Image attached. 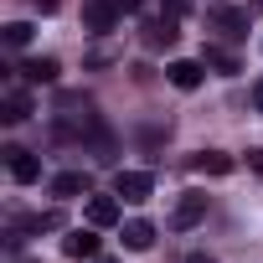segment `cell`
Segmentation results:
<instances>
[{
  "mask_svg": "<svg viewBox=\"0 0 263 263\" xmlns=\"http://www.w3.org/2000/svg\"><path fill=\"white\" fill-rule=\"evenodd\" d=\"M57 227H62L57 212H42V217H21L16 222V232H57Z\"/></svg>",
  "mask_w": 263,
  "mask_h": 263,
  "instance_id": "cell-15",
  "label": "cell"
},
{
  "mask_svg": "<svg viewBox=\"0 0 263 263\" xmlns=\"http://www.w3.org/2000/svg\"><path fill=\"white\" fill-rule=\"evenodd\" d=\"M52 196H88V176H83V171H62V176H52Z\"/></svg>",
  "mask_w": 263,
  "mask_h": 263,
  "instance_id": "cell-12",
  "label": "cell"
},
{
  "mask_svg": "<svg viewBox=\"0 0 263 263\" xmlns=\"http://www.w3.org/2000/svg\"><path fill=\"white\" fill-rule=\"evenodd\" d=\"M98 263H114V258H98Z\"/></svg>",
  "mask_w": 263,
  "mask_h": 263,
  "instance_id": "cell-24",
  "label": "cell"
},
{
  "mask_svg": "<svg viewBox=\"0 0 263 263\" xmlns=\"http://www.w3.org/2000/svg\"><path fill=\"white\" fill-rule=\"evenodd\" d=\"M206 21L222 36H248V11H237V6H206Z\"/></svg>",
  "mask_w": 263,
  "mask_h": 263,
  "instance_id": "cell-4",
  "label": "cell"
},
{
  "mask_svg": "<svg viewBox=\"0 0 263 263\" xmlns=\"http://www.w3.org/2000/svg\"><path fill=\"white\" fill-rule=\"evenodd\" d=\"M57 135H67V140L98 135V114H93L88 98H78V93H62L57 98Z\"/></svg>",
  "mask_w": 263,
  "mask_h": 263,
  "instance_id": "cell-1",
  "label": "cell"
},
{
  "mask_svg": "<svg viewBox=\"0 0 263 263\" xmlns=\"http://www.w3.org/2000/svg\"><path fill=\"white\" fill-rule=\"evenodd\" d=\"M253 103H258V108H263V78H258V83H253Z\"/></svg>",
  "mask_w": 263,
  "mask_h": 263,
  "instance_id": "cell-22",
  "label": "cell"
},
{
  "mask_svg": "<svg viewBox=\"0 0 263 263\" xmlns=\"http://www.w3.org/2000/svg\"><path fill=\"white\" fill-rule=\"evenodd\" d=\"M248 165H253V176L263 181V150H248Z\"/></svg>",
  "mask_w": 263,
  "mask_h": 263,
  "instance_id": "cell-20",
  "label": "cell"
},
{
  "mask_svg": "<svg viewBox=\"0 0 263 263\" xmlns=\"http://www.w3.org/2000/svg\"><path fill=\"white\" fill-rule=\"evenodd\" d=\"M88 222H93V227H114V222H119V201H114V196H93V201H88Z\"/></svg>",
  "mask_w": 263,
  "mask_h": 263,
  "instance_id": "cell-13",
  "label": "cell"
},
{
  "mask_svg": "<svg viewBox=\"0 0 263 263\" xmlns=\"http://www.w3.org/2000/svg\"><path fill=\"white\" fill-rule=\"evenodd\" d=\"M140 6H145V0H119V11H124V16H135Z\"/></svg>",
  "mask_w": 263,
  "mask_h": 263,
  "instance_id": "cell-21",
  "label": "cell"
},
{
  "mask_svg": "<svg viewBox=\"0 0 263 263\" xmlns=\"http://www.w3.org/2000/svg\"><path fill=\"white\" fill-rule=\"evenodd\" d=\"M31 42V21H11L6 26V47H26Z\"/></svg>",
  "mask_w": 263,
  "mask_h": 263,
  "instance_id": "cell-18",
  "label": "cell"
},
{
  "mask_svg": "<svg viewBox=\"0 0 263 263\" xmlns=\"http://www.w3.org/2000/svg\"><path fill=\"white\" fill-rule=\"evenodd\" d=\"M165 78H171L181 93H191V88H201V78H206V62H191V57H181V62H171V67H165Z\"/></svg>",
  "mask_w": 263,
  "mask_h": 263,
  "instance_id": "cell-6",
  "label": "cell"
},
{
  "mask_svg": "<svg viewBox=\"0 0 263 263\" xmlns=\"http://www.w3.org/2000/svg\"><path fill=\"white\" fill-rule=\"evenodd\" d=\"M124 248H129V253H150V248H155V222H145V217L124 222Z\"/></svg>",
  "mask_w": 263,
  "mask_h": 263,
  "instance_id": "cell-7",
  "label": "cell"
},
{
  "mask_svg": "<svg viewBox=\"0 0 263 263\" xmlns=\"http://www.w3.org/2000/svg\"><path fill=\"white\" fill-rule=\"evenodd\" d=\"M6 165H11V176H16L21 186H31V181L42 176V160H36L31 150H21V145H6Z\"/></svg>",
  "mask_w": 263,
  "mask_h": 263,
  "instance_id": "cell-5",
  "label": "cell"
},
{
  "mask_svg": "<svg viewBox=\"0 0 263 263\" xmlns=\"http://www.w3.org/2000/svg\"><path fill=\"white\" fill-rule=\"evenodd\" d=\"M57 57H31V62H21V78L26 83H57Z\"/></svg>",
  "mask_w": 263,
  "mask_h": 263,
  "instance_id": "cell-11",
  "label": "cell"
},
{
  "mask_svg": "<svg viewBox=\"0 0 263 263\" xmlns=\"http://www.w3.org/2000/svg\"><path fill=\"white\" fill-rule=\"evenodd\" d=\"M201 62H206V67H217V72H237L232 52H222V47H206V52H201Z\"/></svg>",
  "mask_w": 263,
  "mask_h": 263,
  "instance_id": "cell-17",
  "label": "cell"
},
{
  "mask_svg": "<svg viewBox=\"0 0 263 263\" xmlns=\"http://www.w3.org/2000/svg\"><path fill=\"white\" fill-rule=\"evenodd\" d=\"M119 0H83V26L93 31V36H103V31H114L119 26Z\"/></svg>",
  "mask_w": 263,
  "mask_h": 263,
  "instance_id": "cell-2",
  "label": "cell"
},
{
  "mask_svg": "<svg viewBox=\"0 0 263 263\" xmlns=\"http://www.w3.org/2000/svg\"><path fill=\"white\" fill-rule=\"evenodd\" d=\"M145 36H150V47H176V16H160V21H150L145 26Z\"/></svg>",
  "mask_w": 263,
  "mask_h": 263,
  "instance_id": "cell-14",
  "label": "cell"
},
{
  "mask_svg": "<svg viewBox=\"0 0 263 263\" xmlns=\"http://www.w3.org/2000/svg\"><path fill=\"white\" fill-rule=\"evenodd\" d=\"M191 171H196V176H227V171H232V155L201 150V155H191Z\"/></svg>",
  "mask_w": 263,
  "mask_h": 263,
  "instance_id": "cell-9",
  "label": "cell"
},
{
  "mask_svg": "<svg viewBox=\"0 0 263 263\" xmlns=\"http://www.w3.org/2000/svg\"><path fill=\"white\" fill-rule=\"evenodd\" d=\"M62 253H67V258H98V232H83V227L67 232V237H62Z\"/></svg>",
  "mask_w": 263,
  "mask_h": 263,
  "instance_id": "cell-10",
  "label": "cell"
},
{
  "mask_svg": "<svg viewBox=\"0 0 263 263\" xmlns=\"http://www.w3.org/2000/svg\"><path fill=\"white\" fill-rule=\"evenodd\" d=\"M258 6H263V0H258Z\"/></svg>",
  "mask_w": 263,
  "mask_h": 263,
  "instance_id": "cell-25",
  "label": "cell"
},
{
  "mask_svg": "<svg viewBox=\"0 0 263 263\" xmlns=\"http://www.w3.org/2000/svg\"><path fill=\"white\" fill-rule=\"evenodd\" d=\"M201 217H206V196H201V191H186V196L176 201V227H196Z\"/></svg>",
  "mask_w": 263,
  "mask_h": 263,
  "instance_id": "cell-8",
  "label": "cell"
},
{
  "mask_svg": "<svg viewBox=\"0 0 263 263\" xmlns=\"http://www.w3.org/2000/svg\"><path fill=\"white\" fill-rule=\"evenodd\" d=\"M186 11H191V0H165V16H176V21H181Z\"/></svg>",
  "mask_w": 263,
  "mask_h": 263,
  "instance_id": "cell-19",
  "label": "cell"
},
{
  "mask_svg": "<svg viewBox=\"0 0 263 263\" xmlns=\"http://www.w3.org/2000/svg\"><path fill=\"white\" fill-rule=\"evenodd\" d=\"M150 191H155L150 171H119L114 176V196H124V201H150Z\"/></svg>",
  "mask_w": 263,
  "mask_h": 263,
  "instance_id": "cell-3",
  "label": "cell"
},
{
  "mask_svg": "<svg viewBox=\"0 0 263 263\" xmlns=\"http://www.w3.org/2000/svg\"><path fill=\"white\" fill-rule=\"evenodd\" d=\"M186 263H212V258H206V253H191V258H186Z\"/></svg>",
  "mask_w": 263,
  "mask_h": 263,
  "instance_id": "cell-23",
  "label": "cell"
},
{
  "mask_svg": "<svg viewBox=\"0 0 263 263\" xmlns=\"http://www.w3.org/2000/svg\"><path fill=\"white\" fill-rule=\"evenodd\" d=\"M31 114V98L26 93H6V114H0V119H6V124H21Z\"/></svg>",
  "mask_w": 263,
  "mask_h": 263,
  "instance_id": "cell-16",
  "label": "cell"
}]
</instances>
